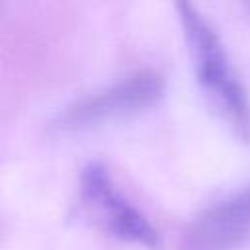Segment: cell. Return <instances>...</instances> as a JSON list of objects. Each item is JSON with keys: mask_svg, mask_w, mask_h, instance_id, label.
Listing matches in <instances>:
<instances>
[{"mask_svg": "<svg viewBox=\"0 0 250 250\" xmlns=\"http://www.w3.org/2000/svg\"><path fill=\"white\" fill-rule=\"evenodd\" d=\"M188 49L195 66L197 82L223 113V117L244 137L250 133V102L246 90L230 64L215 27L188 2L176 4Z\"/></svg>", "mask_w": 250, "mask_h": 250, "instance_id": "1", "label": "cell"}, {"mask_svg": "<svg viewBox=\"0 0 250 250\" xmlns=\"http://www.w3.org/2000/svg\"><path fill=\"white\" fill-rule=\"evenodd\" d=\"M80 195L90 217L111 236L145 248L158 246V232L123 195L104 164L90 162L82 170Z\"/></svg>", "mask_w": 250, "mask_h": 250, "instance_id": "2", "label": "cell"}, {"mask_svg": "<svg viewBox=\"0 0 250 250\" xmlns=\"http://www.w3.org/2000/svg\"><path fill=\"white\" fill-rule=\"evenodd\" d=\"M248 236L250 186L197 215L186 232V250H232Z\"/></svg>", "mask_w": 250, "mask_h": 250, "instance_id": "3", "label": "cell"}, {"mask_svg": "<svg viewBox=\"0 0 250 250\" xmlns=\"http://www.w3.org/2000/svg\"><path fill=\"white\" fill-rule=\"evenodd\" d=\"M160 96H162V80L152 72H141L121 80L109 90H104L80 102L68 111L66 119L68 123H76V125L100 123L150 107L152 104H156Z\"/></svg>", "mask_w": 250, "mask_h": 250, "instance_id": "4", "label": "cell"}]
</instances>
